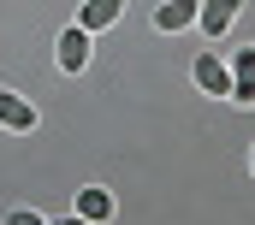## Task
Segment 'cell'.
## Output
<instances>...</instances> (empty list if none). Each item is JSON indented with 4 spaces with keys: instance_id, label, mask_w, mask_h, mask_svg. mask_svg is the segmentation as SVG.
<instances>
[{
    "instance_id": "9",
    "label": "cell",
    "mask_w": 255,
    "mask_h": 225,
    "mask_svg": "<svg viewBox=\"0 0 255 225\" xmlns=\"http://www.w3.org/2000/svg\"><path fill=\"white\" fill-rule=\"evenodd\" d=\"M6 225H48V220H42V214H30V208H12V214H6Z\"/></svg>"
},
{
    "instance_id": "8",
    "label": "cell",
    "mask_w": 255,
    "mask_h": 225,
    "mask_svg": "<svg viewBox=\"0 0 255 225\" xmlns=\"http://www.w3.org/2000/svg\"><path fill=\"white\" fill-rule=\"evenodd\" d=\"M119 12H125V0H83V12H77V24L95 36V30H107V24H119Z\"/></svg>"
},
{
    "instance_id": "7",
    "label": "cell",
    "mask_w": 255,
    "mask_h": 225,
    "mask_svg": "<svg viewBox=\"0 0 255 225\" xmlns=\"http://www.w3.org/2000/svg\"><path fill=\"white\" fill-rule=\"evenodd\" d=\"M77 220H113V190H101V184H83L77 190Z\"/></svg>"
},
{
    "instance_id": "10",
    "label": "cell",
    "mask_w": 255,
    "mask_h": 225,
    "mask_svg": "<svg viewBox=\"0 0 255 225\" xmlns=\"http://www.w3.org/2000/svg\"><path fill=\"white\" fill-rule=\"evenodd\" d=\"M54 225H89V220H77V214H71V220H54Z\"/></svg>"
},
{
    "instance_id": "5",
    "label": "cell",
    "mask_w": 255,
    "mask_h": 225,
    "mask_svg": "<svg viewBox=\"0 0 255 225\" xmlns=\"http://www.w3.org/2000/svg\"><path fill=\"white\" fill-rule=\"evenodd\" d=\"M196 6H202V0H166V6H154V30H160V36L196 30Z\"/></svg>"
},
{
    "instance_id": "2",
    "label": "cell",
    "mask_w": 255,
    "mask_h": 225,
    "mask_svg": "<svg viewBox=\"0 0 255 225\" xmlns=\"http://www.w3.org/2000/svg\"><path fill=\"white\" fill-rule=\"evenodd\" d=\"M190 71H196V83H202L208 95H226V101H232V65H226L220 54H208V48H202Z\"/></svg>"
},
{
    "instance_id": "6",
    "label": "cell",
    "mask_w": 255,
    "mask_h": 225,
    "mask_svg": "<svg viewBox=\"0 0 255 225\" xmlns=\"http://www.w3.org/2000/svg\"><path fill=\"white\" fill-rule=\"evenodd\" d=\"M0 124H6V130H36V107H30L18 89H0Z\"/></svg>"
},
{
    "instance_id": "4",
    "label": "cell",
    "mask_w": 255,
    "mask_h": 225,
    "mask_svg": "<svg viewBox=\"0 0 255 225\" xmlns=\"http://www.w3.org/2000/svg\"><path fill=\"white\" fill-rule=\"evenodd\" d=\"M54 59H60V71H83V65H89V30H83V24L60 30V48H54Z\"/></svg>"
},
{
    "instance_id": "11",
    "label": "cell",
    "mask_w": 255,
    "mask_h": 225,
    "mask_svg": "<svg viewBox=\"0 0 255 225\" xmlns=\"http://www.w3.org/2000/svg\"><path fill=\"white\" fill-rule=\"evenodd\" d=\"M250 172H255V148H250Z\"/></svg>"
},
{
    "instance_id": "1",
    "label": "cell",
    "mask_w": 255,
    "mask_h": 225,
    "mask_svg": "<svg viewBox=\"0 0 255 225\" xmlns=\"http://www.w3.org/2000/svg\"><path fill=\"white\" fill-rule=\"evenodd\" d=\"M232 24H238V0H202V6H196V30H202L208 42H220Z\"/></svg>"
},
{
    "instance_id": "3",
    "label": "cell",
    "mask_w": 255,
    "mask_h": 225,
    "mask_svg": "<svg viewBox=\"0 0 255 225\" xmlns=\"http://www.w3.org/2000/svg\"><path fill=\"white\" fill-rule=\"evenodd\" d=\"M226 65H232V101L238 107H255V48H238Z\"/></svg>"
}]
</instances>
